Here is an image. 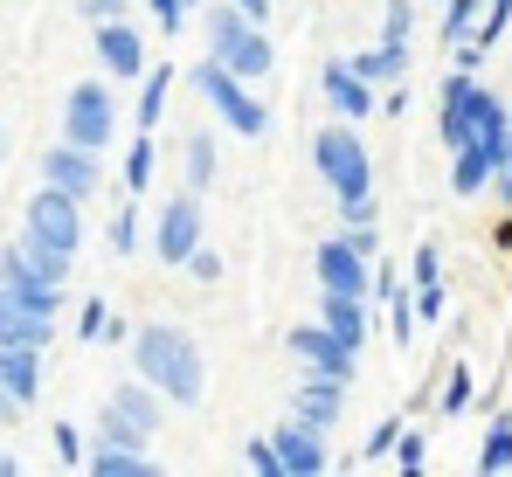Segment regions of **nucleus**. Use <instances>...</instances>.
Returning <instances> with one entry per match:
<instances>
[{
    "mask_svg": "<svg viewBox=\"0 0 512 477\" xmlns=\"http://www.w3.org/2000/svg\"><path fill=\"white\" fill-rule=\"evenodd\" d=\"M111 249H118V256L139 249V215H132V208H118V222H111Z\"/></svg>",
    "mask_w": 512,
    "mask_h": 477,
    "instance_id": "obj_29",
    "label": "nucleus"
},
{
    "mask_svg": "<svg viewBox=\"0 0 512 477\" xmlns=\"http://www.w3.org/2000/svg\"><path fill=\"white\" fill-rule=\"evenodd\" d=\"M208 42H215V63H222V70H236V77H270V70H277V56H270L263 28L243 21L236 7H215V14H208Z\"/></svg>",
    "mask_w": 512,
    "mask_h": 477,
    "instance_id": "obj_3",
    "label": "nucleus"
},
{
    "mask_svg": "<svg viewBox=\"0 0 512 477\" xmlns=\"http://www.w3.org/2000/svg\"><path fill=\"white\" fill-rule=\"evenodd\" d=\"M0 291L14 298V305H28V312H42V318H56V305H63V291L56 284H42L14 249H0Z\"/></svg>",
    "mask_w": 512,
    "mask_h": 477,
    "instance_id": "obj_12",
    "label": "nucleus"
},
{
    "mask_svg": "<svg viewBox=\"0 0 512 477\" xmlns=\"http://www.w3.org/2000/svg\"><path fill=\"white\" fill-rule=\"evenodd\" d=\"M118 7H125V0H84V7H77V14H84L90 28H97V21H111V14H118Z\"/></svg>",
    "mask_w": 512,
    "mask_h": 477,
    "instance_id": "obj_38",
    "label": "nucleus"
},
{
    "mask_svg": "<svg viewBox=\"0 0 512 477\" xmlns=\"http://www.w3.org/2000/svg\"><path fill=\"white\" fill-rule=\"evenodd\" d=\"M319 325H326L340 346H353V353L367 346V305H360V298H346V291H326V305H319Z\"/></svg>",
    "mask_w": 512,
    "mask_h": 477,
    "instance_id": "obj_17",
    "label": "nucleus"
},
{
    "mask_svg": "<svg viewBox=\"0 0 512 477\" xmlns=\"http://www.w3.org/2000/svg\"><path fill=\"white\" fill-rule=\"evenodd\" d=\"M270 450H277V471H291V477H319L326 471V443H319V429H305V422L277 429Z\"/></svg>",
    "mask_w": 512,
    "mask_h": 477,
    "instance_id": "obj_14",
    "label": "nucleus"
},
{
    "mask_svg": "<svg viewBox=\"0 0 512 477\" xmlns=\"http://www.w3.org/2000/svg\"><path fill=\"white\" fill-rule=\"evenodd\" d=\"M319 284L326 291H346V298H367L374 291V270H367V256L353 249V242H319Z\"/></svg>",
    "mask_w": 512,
    "mask_h": 477,
    "instance_id": "obj_9",
    "label": "nucleus"
},
{
    "mask_svg": "<svg viewBox=\"0 0 512 477\" xmlns=\"http://www.w3.org/2000/svg\"><path fill=\"white\" fill-rule=\"evenodd\" d=\"M90 471H97V477H146L153 464H146L139 450H118V443H97V450H90Z\"/></svg>",
    "mask_w": 512,
    "mask_h": 477,
    "instance_id": "obj_21",
    "label": "nucleus"
},
{
    "mask_svg": "<svg viewBox=\"0 0 512 477\" xmlns=\"http://www.w3.org/2000/svg\"><path fill=\"white\" fill-rule=\"evenodd\" d=\"M28 229L49 242V249L77 256V242H84V222H77V194H63V187H42V194L28 201Z\"/></svg>",
    "mask_w": 512,
    "mask_h": 477,
    "instance_id": "obj_6",
    "label": "nucleus"
},
{
    "mask_svg": "<svg viewBox=\"0 0 512 477\" xmlns=\"http://www.w3.org/2000/svg\"><path fill=\"white\" fill-rule=\"evenodd\" d=\"M409 21H416V7L409 0H388V42H409Z\"/></svg>",
    "mask_w": 512,
    "mask_h": 477,
    "instance_id": "obj_32",
    "label": "nucleus"
},
{
    "mask_svg": "<svg viewBox=\"0 0 512 477\" xmlns=\"http://www.w3.org/2000/svg\"><path fill=\"white\" fill-rule=\"evenodd\" d=\"M104 318H111V305H104V298H90L84 318H77V332H84V339H104Z\"/></svg>",
    "mask_w": 512,
    "mask_h": 477,
    "instance_id": "obj_33",
    "label": "nucleus"
},
{
    "mask_svg": "<svg viewBox=\"0 0 512 477\" xmlns=\"http://www.w3.org/2000/svg\"><path fill=\"white\" fill-rule=\"evenodd\" d=\"M291 408H298V422H305V429H319V436H326V429L340 422V408H346V381L312 374V381H298V388H291Z\"/></svg>",
    "mask_w": 512,
    "mask_h": 477,
    "instance_id": "obj_10",
    "label": "nucleus"
},
{
    "mask_svg": "<svg viewBox=\"0 0 512 477\" xmlns=\"http://www.w3.org/2000/svg\"><path fill=\"white\" fill-rule=\"evenodd\" d=\"M250 471H263V477H284V471H277V450H270V436H263V443H250Z\"/></svg>",
    "mask_w": 512,
    "mask_h": 477,
    "instance_id": "obj_36",
    "label": "nucleus"
},
{
    "mask_svg": "<svg viewBox=\"0 0 512 477\" xmlns=\"http://www.w3.org/2000/svg\"><path fill=\"white\" fill-rule=\"evenodd\" d=\"M236 14H243V21H256V28H263V21H270V0H236Z\"/></svg>",
    "mask_w": 512,
    "mask_h": 477,
    "instance_id": "obj_39",
    "label": "nucleus"
},
{
    "mask_svg": "<svg viewBox=\"0 0 512 477\" xmlns=\"http://www.w3.org/2000/svg\"><path fill=\"white\" fill-rule=\"evenodd\" d=\"M208 180H215V139L194 132L187 139V187H208Z\"/></svg>",
    "mask_w": 512,
    "mask_h": 477,
    "instance_id": "obj_25",
    "label": "nucleus"
},
{
    "mask_svg": "<svg viewBox=\"0 0 512 477\" xmlns=\"http://www.w3.org/2000/svg\"><path fill=\"white\" fill-rule=\"evenodd\" d=\"M194 90L215 104V118L236 132V139H263V125H270V111L256 104L250 90H243V77L236 70H222V63H194Z\"/></svg>",
    "mask_w": 512,
    "mask_h": 477,
    "instance_id": "obj_4",
    "label": "nucleus"
},
{
    "mask_svg": "<svg viewBox=\"0 0 512 477\" xmlns=\"http://www.w3.org/2000/svg\"><path fill=\"white\" fill-rule=\"evenodd\" d=\"M478 7H485V0H450V7H443V42H471Z\"/></svg>",
    "mask_w": 512,
    "mask_h": 477,
    "instance_id": "obj_26",
    "label": "nucleus"
},
{
    "mask_svg": "<svg viewBox=\"0 0 512 477\" xmlns=\"http://www.w3.org/2000/svg\"><path fill=\"white\" fill-rule=\"evenodd\" d=\"M7 249H14V256H21V263L42 277V284H56V291H63V277H70V256H63V249H49V242L35 236V229H21V236L7 242Z\"/></svg>",
    "mask_w": 512,
    "mask_h": 477,
    "instance_id": "obj_18",
    "label": "nucleus"
},
{
    "mask_svg": "<svg viewBox=\"0 0 512 477\" xmlns=\"http://www.w3.org/2000/svg\"><path fill=\"white\" fill-rule=\"evenodd\" d=\"M187 270H194V277H201V284H215V277H222V263H215V256H208V249H201V242H194V256H187Z\"/></svg>",
    "mask_w": 512,
    "mask_h": 477,
    "instance_id": "obj_35",
    "label": "nucleus"
},
{
    "mask_svg": "<svg viewBox=\"0 0 512 477\" xmlns=\"http://www.w3.org/2000/svg\"><path fill=\"white\" fill-rule=\"evenodd\" d=\"M291 353H298L312 374H333V381H346V388H353V346H340L326 325H305V332H291Z\"/></svg>",
    "mask_w": 512,
    "mask_h": 477,
    "instance_id": "obj_11",
    "label": "nucleus"
},
{
    "mask_svg": "<svg viewBox=\"0 0 512 477\" xmlns=\"http://www.w3.org/2000/svg\"><path fill=\"white\" fill-rule=\"evenodd\" d=\"M56 339V318H42V312H28V305H14L7 291H0V346H49Z\"/></svg>",
    "mask_w": 512,
    "mask_h": 477,
    "instance_id": "obj_16",
    "label": "nucleus"
},
{
    "mask_svg": "<svg viewBox=\"0 0 512 477\" xmlns=\"http://www.w3.org/2000/svg\"><path fill=\"white\" fill-rule=\"evenodd\" d=\"M499 249H512V215H506V222H499Z\"/></svg>",
    "mask_w": 512,
    "mask_h": 477,
    "instance_id": "obj_41",
    "label": "nucleus"
},
{
    "mask_svg": "<svg viewBox=\"0 0 512 477\" xmlns=\"http://www.w3.org/2000/svg\"><path fill=\"white\" fill-rule=\"evenodd\" d=\"M132 353H139V374L173 395V408H194L201 388H208V374H201V346L180 332V325H146V332H132Z\"/></svg>",
    "mask_w": 512,
    "mask_h": 477,
    "instance_id": "obj_1",
    "label": "nucleus"
},
{
    "mask_svg": "<svg viewBox=\"0 0 512 477\" xmlns=\"http://www.w3.org/2000/svg\"><path fill=\"white\" fill-rule=\"evenodd\" d=\"M492 180H499V194H506V208H512V153H506V166H499Z\"/></svg>",
    "mask_w": 512,
    "mask_h": 477,
    "instance_id": "obj_40",
    "label": "nucleus"
},
{
    "mask_svg": "<svg viewBox=\"0 0 512 477\" xmlns=\"http://www.w3.org/2000/svg\"><path fill=\"white\" fill-rule=\"evenodd\" d=\"M0 159H7V139H0Z\"/></svg>",
    "mask_w": 512,
    "mask_h": 477,
    "instance_id": "obj_42",
    "label": "nucleus"
},
{
    "mask_svg": "<svg viewBox=\"0 0 512 477\" xmlns=\"http://www.w3.org/2000/svg\"><path fill=\"white\" fill-rule=\"evenodd\" d=\"M146 7H153V14H160V28H180V14H187V0H146Z\"/></svg>",
    "mask_w": 512,
    "mask_h": 477,
    "instance_id": "obj_37",
    "label": "nucleus"
},
{
    "mask_svg": "<svg viewBox=\"0 0 512 477\" xmlns=\"http://www.w3.org/2000/svg\"><path fill=\"white\" fill-rule=\"evenodd\" d=\"M187 7H194V0H187Z\"/></svg>",
    "mask_w": 512,
    "mask_h": 477,
    "instance_id": "obj_43",
    "label": "nucleus"
},
{
    "mask_svg": "<svg viewBox=\"0 0 512 477\" xmlns=\"http://www.w3.org/2000/svg\"><path fill=\"white\" fill-rule=\"evenodd\" d=\"M42 388V360H35V346H0V415L14 422L28 401Z\"/></svg>",
    "mask_w": 512,
    "mask_h": 477,
    "instance_id": "obj_8",
    "label": "nucleus"
},
{
    "mask_svg": "<svg viewBox=\"0 0 512 477\" xmlns=\"http://www.w3.org/2000/svg\"><path fill=\"white\" fill-rule=\"evenodd\" d=\"M478 471H485V477L512 471V415H499V422L485 429V450H478Z\"/></svg>",
    "mask_w": 512,
    "mask_h": 477,
    "instance_id": "obj_23",
    "label": "nucleus"
},
{
    "mask_svg": "<svg viewBox=\"0 0 512 477\" xmlns=\"http://www.w3.org/2000/svg\"><path fill=\"white\" fill-rule=\"evenodd\" d=\"M97 56H104V70H118V83L125 77H139L146 70V42H139V28L132 21H97Z\"/></svg>",
    "mask_w": 512,
    "mask_h": 477,
    "instance_id": "obj_13",
    "label": "nucleus"
},
{
    "mask_svg": "<svg viewBox=\"0 0 512 477\" xmlns=\"http://www.w3.org/2000/svg\"><path fill=\"white\" fill-rule=\"evenodd\" d=\"M471 408V367H450V388H443V415H464Z\"/></svg>",
    "mask_w": 512,
    "mask_h": 477,
    "instance_id": "obj_28",
    "label": "nucleus"
},
{
    "mask_svg": "<svg viewBox=\"0 0 512 477\" xmlns=\"http://www.w3.org/2000/svg\"><path fill=\"white\" fill-rule=\"evenodd\" d=\"M395 436H402V422H381V429L367 436V450H360V457H367V464H381V457L395 450Z\"/></svg>",
    "mask_w": 512,
    "mask_h": 477,
    "instance_id": "obj_30",
    "label": "nucleus"
},
{
    "mask_svg": "<svg viewBox=\"0 0 512 477\" xmlns=\"http://www.w3.org/2000/svg\"><path fill=\"white\" fill-rule=\"evenodd\" d=\"M194 242H201V208H194V194H173L167 208H160L153 249H160V263H187V256H194Z\"/></svg>",
    "mask_w": 512,
    "mask_h": 477,
    "instance_id": "obj_7",
    "label": "nucleus"
},
{
    "mask_svg": "<svg viewBox=\"0 0 512 477\" xmlns=\"http://www.w3.org/2000/svg\"><path fill=\"white\" fill-rule=\"evenodd\" d=\"M125 187H132V194H146V187H153V132L125 153Z\"/></svg>",
    "mask_w": 512,
    "mask_h": 477,
    "instance_id": "obj_27",
    "label": "nucleus"
},
{
    "mask_svg": "<svg viewBox=\"0 0 512 477\" xmlns=\"http://www.w3.org/2000/svg\"><path fill=\"white\" fill-rule=\"evenodd\" d=\"M326 97H333V111H340V118H367V111H374V90L353 77L346 63H326Z\"/></svg>",
    "mask_w": 512,
    "mask_h": 477,
    "instance_id": "obj_19",
    "label": "nucleus"
},
{
    "mask_svg": "<svg viewBox=\"0 0 512 477\" xmlns=\"http://www.w3.org/2000/svg\"><path fill=\"white\" fill-rule=\"evenodd\" d=\"M346 70H353L360 83H388V77H402V70H409V42H381V49L353 56Z\"/></svg>",
    "mask_w": 512,
    "mask_h": 477,
    "instance_id": "obj_20",
    "label": "nucleus"
},
{
    "mask_svg": "<svg viewBox=\"0 0 512 477\" xmlns=\"http://www.w3.org/2000/svg\"><path fill=\"white\" fill-rule=\"evenodd\" d=\"M312 159H319V173H326V187L340 194V215L346 222H374V159L360 146V132L353 125H326L319 139H312Z\"/></svg>",
    "mask_w": 512,
    "mask_h": 477,
    "instance_id": "obj_2",
    "label": "nucleus"
},
{
    "mask_svg": "<svg viewBox=\"0 0 512 477\" xmlns=\"http://www.w3.org/2000/svg\"><path fill=\"white\" fill-rule=\"evenodd\" d=\"M485 180H492V159L478 153V146H457V166H450V187H457V194H478Z\"/></svg>",
    "mask_w": 512,
    "mask_h": 477,
    "instance_id": "obj_24",
    "label": "nucleus"
},
{
    "mask_svg": "<svg viewBox=\"0 0 512 477\" xmlns=\"http://www.w3.org/2000/svg\"><path fill=\"white\" fill-rule=\"evenodd\" d=\"M118 111H111V90L104 83H77L70 90V104H63V139L70 146H84V153H97V146H111V125Z\"/></svg>",
    "mask_w": 512,
    "mask_h": 477,
    "instance_id": "obj_5",
    "label": "nucleus"
},
{
    "mask_svg": "<svg viewBox=\"0 0 512 477\" xmlns=\"http://www.w3.org/2000/svg\"><path fill=\"white\" fill-rule=\"evenodd\" d=\"M56 464H84V443H77V429H70V422L56 429Z\"/></svg>",
    "mask_w": 512,
    "mask_h": 477,
    "instance_id": "obj_34",
    "label": "nucleus"
},
{
    "mask_svg": "<svg viewBox=\"0 0 512 477\" xmlns=\"http://www.w3.org/2000/svg\"><path fill=\"white\" fill-rule=\"evenodd\" d=\"M42 173H49V187H63V194H97V159L84 153V146H56V153L42 159Z\"/></svg>",
    "mask_w": 512,
    "mask_h": 477,
    "instance_id": "obj_15",
    "label": "nucleus"
},
{
    "mask_svg": "<svg viewBox=\"0 0 512 477\" xmlns=\"http://www.w3.org/2000/svg\"><path fill=\"white\" fill-rule=\"evenodd\" d=\"M423 436H395V450H388V457H395V464H402V471H423Z\"/></svg>",
    "mask_w": 512,
    "mask_h": 477,
    "instance_id": "obj_31",
    "label": "nucleus"
},
{
    "mask_svg": "<svg viewBox=\"0 0 512 477\" xmlns=\"http://www.w3.org/2000/svg\"><path fill=\"white\" fill-rule=\"evenodd\" d=\"M167 90H173V63H167V70H153L146 90H139V132H160V118H167Z\"/></svg>",
    "mask_w": 512,
    "mask_h": 477,
    "instance_id": "obj_22",
    "label": "nucleus"
}]
</instances>
